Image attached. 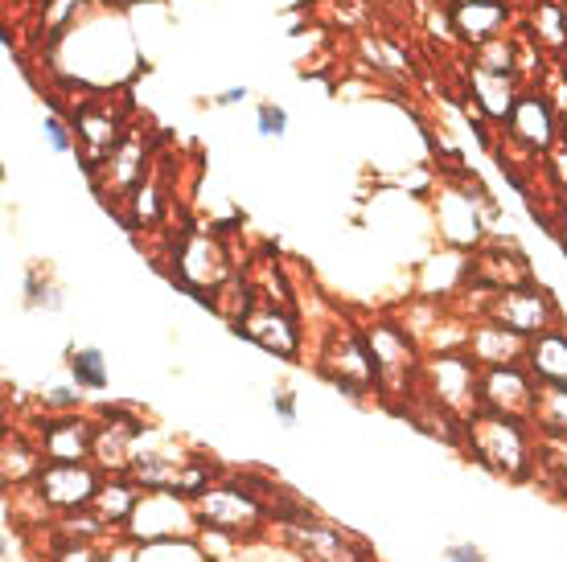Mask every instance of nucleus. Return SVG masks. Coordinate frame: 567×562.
<instances>
[{
  "label": "nucleus",
  "instance_id": "nucleus-1",
  "mask_svg": "<svg viewBox=\"0 0 567 562\" xmlns=\"http://www.w3.org/2000/svg\"><path fill=\"white\" fill-rule=\"evenodd\" d=\"M461 451H468V460H477L485 472L523 485L539 468V431L530 427V419L473 410L465 419V448Z\"/></svg>",
  "mask_w": 567,
  "mask_h": 562
},
{
  "label": "nucleus",
  "instance_id": "nucleus-2",
  "mask_svg": "<svg viewBox=\"0 0 567 562\" xmlns=\"http://www.w3.org/2000/svg\"><path fill=\"white\" fill-rule=\"evenodd\" d=\"M370 357L379 370V403L408 415L415 398H420V374H424V345L408 333V324L395 316H374L367 321Z\"/></svg>",
  "mask_w": 567,
  "mask_h": 562
},
{
  "label": "nucleus",
  "instance_id": "nucleus-3",
  "mask_svg": "<svg viewBox=\"0 0 567 562\" xmlns=\"http://www.w3.org/2000/svg\"><path fill=\"white\" fill-rule=\"evenodd\" d=\"M321 337L312 345V370L326 382H333L341 394L350 398H379V370H374V357H370V341H367V324L346 321V316H329L326 329H317Z\"/></svg>",
  "mask_w": 567,
  "mask_h": 562
},
{
  "label": "nucleus",
  "instance_id": "nucleus-4",
  "mask_svg": "<svg viewBox=\"0 0 567 562\" xmlns=\"http://www.w3.org/2000/svg\"><path fill=\"white\" fill-rule=\"evenodd\" d=\"M194 509H198V521L206 525V530L235 534L243 547L259 542V538L271 530L268 506H264V501H259L256 492L247 489L235 472H227L218 485H210V489L202 492L198 501H194Z\"/></svg>",
  "mask_w": 567,
  "mask_h": 562
},
{
  "label": "nucleus",
  "instance_id": "nucleus-5",
  "mask_svg": "<svg viewBox=\"0 0 567 562\" xmlns=\"http://www.w3.org/2000/svg\"><path fill=\"white\" fill-rule=\"evenodd\" d=\"M173 263V283L182 288V292H189L194 300H198L202 292H218L223 283L235 280V263H230L227 247H223V239L218 235H210V230H189L185 226L182 239H177V247H173L169 254Z\"/></svg>",
  "mask_w": 567,
  "mask_h": 562
},
{
  "label": "nucleus",
  "instance_id": "nucleus-6",
  "mask_svg": "<svg viewBox=\"0 0 567 562\" xmlns=\"http://www.w3.org/2000/svg\"><path fill=\"white\" fill-rule=\"evenodd\" d=\"M477 382H482V362L468 350L427 353L424 374H420V398L468 419L477 410Z\"/></svg>",
  "mask_w": 567,
  "mask_h": 562
},
{
  "label": "nucleus",
  "instance_id": "nucleus-7",
  "mask_svg": "<svg viewBox=\"0 0 567 562\" xmlns=\"http://www.w3.org/2000/svg\"><path fill=\"white\" fill-rule=\"evenodd\" d=\"M230 333L243 341H251V345H259V350L271 353V357H280V362H300V357L309 353L305 316H300L297 309L271 304V300H264V295L251 300V309L230 324Z\"/></svg>",
  "mask_w": 567,
  "mask_h": 562
},
{
  "label": "nucleus",
  "instance_id": "nucleus-8",
  "mask_svg": "<svg viewBox=\"0 0 567 562\" xmlns=\"http://www.w3.org/2000/svg\"><path fill=\"white\" fill-rule=\"evenodd\" d=\"M202 530L194 501H185L177 492H144L132 521L124 525V538L136 547H153V542H194Z\"/></svg>",
  "mask_w": 567,
  "mask_h": 562
},
{
  "label": "nucleus",
  "instance_id": "nucleus-9",
  "mask_svg": "<svg viewBox=\"0 0 567 562\" xmlns=\"http://www.w3.org/2000/svg\"><path fill=\"white\" fill-rule=\"evenodd\" d=\"M485 316L497 324H506V329H514V333L526 341L539 337V333H547V329H555V324L564 321L559 304H555L551 292H547L539 280L506 288V292H494L489 295V304H485Z\"/></svg>",
  "mask_w": 567,
  "mask_h": 562
},
{
  "label": "nucleus",
  "instance_id": "nucleus-10",
  "mask_svg": "<svg viewBox=\"0 0 567 562\" xmlns=\"http://www.w3.org/2000/svg\"><path fill=\"white\" fill-rule=\"evenodd\" d=\"M33 439L42 448L45 465H79V460H91L95 456V436H100V419L86 415V410H62V415H50V410H38L33 419Z\"/></svg>",
  "mask_w": 567,
  "mask_h": 562
},
{
  "label": "nucleus",
  "instance_id": "nucleus-11",
  "mask_svg": "<svg viewBox=\"0 0 567 562\" xmlns=\"http://www.w3.org/2000/svg\"><path fill=\"white\" fill-rule=\"evenodd\" d=\"M502 136L530 156H547L555 144L564 140V124H559V107L543 95L539 86H523V95L514 103V112L502 124Z\"/></svg>",
  "mask_w": 567,
  "mask_h": 562
},
{
  "label": "nucleus",
  "instance_id": "nucleus-12",
  "mask_svg": "<svg viewBox=\"0 0 567 562\" xmlns=\"http://www.w3.org/2000/svg\"><path fill=\"white\" fill-rule=\"evenodd\" d=\"M449 21H453V38L465 42L468 50H482V45L506 38L523 25V4L518 0H456L444 4Z\"/></svg>",
  "mask_w": 567,
  "mask_h": 562
},
{
  "label": "nucleus",
  "instance_id": "nucleus-13",
  "mask_svg": "<svg viewBox=\"0 0 567 562\" xmlns=\"http://www.w3.org/2000/svg\"><path fill=\"white\" fill-rule=\"evenodd\" d=\"M103 472L95 460H79V465H50L38 472L33 480V489L42 492V501L50 506V513H79V509H91L95 506V492L103 485Z\"/></svg>",
  "mask_w": 567,
  "mask_h": 562
},
{
  "label": "nucleus",
  "instance_id": "nucleus-14",
  "mask_svg": "<svg viewBox=\"0 0 567 562\" xmlns=\"http://www.w3.org/2000/svg\"><path fill=\"white\" fill-rule=\"evenodd\" d=\"M535 394H539V382L526 370V362H514V366H482L477 410L511 415V419H530Z\"/></svg>",
  "mask_w": 567,
  "mask_h": 562
},
{
  "label": "nucleus",
  "instance_id": "nucleus-15",
  "mask_svg": "<svg viewBox=\"0 0 567 562\" xmlns=\"http://www.w3.org/2000/svg\"><path fill=\"white\" fill-rule=\"evenodd\" d=\"M535 271L526 263V254L514 247V242H482L477 251L468 254V271H465V292H506V288H518V283H530Z\"/></svg>",
  "mask_w": 567,
  "mask_h": 562
},
{
  "label": "nucleus",
  "instance_id": "nucleus-16",
  "mask_svg": "<svg viewBox=\"0 0 567 562\" xmlns=\"http://www.w3.org/2000/svg\"><path fill=\"white\" fill-rule=\"evenodd\" d=\"M280 534L288 547H297L309 562H374V554L367 550L362 538L346 534V530H338L326 518H312L305 525H288Z\"/></svg>",
  "mask_w": 567,
  "mask_h": 562
},
{
  "label": "nucleus",
  "instance_id": "nucleus-17",
  "mask_svg": "<svg viewBox=\"0 0 567 562\" xmlns=\"http://www.w3.org/2000/svg\"><path fill=\"white\" fill-rule=\"evenodd\" d=\"M526 345H530V341L518 337V333L506 329V324L489 321V316L468 321L465 350L473 353L482 366H514V362H526Z\"/></svg>",
  "mask_w": 567,
  "mask_h": 562
},
{
  "label": "nucleus",
  "instance_id": "nucleus-18",
  "mask_svg": "<svg viewBox=\"0 0 567 562\" xmlns=\"http://www.w3.org/2000/svg\"><path fill=\"white\" fill-rule=\"evenodd\" d=\"M523 95V83L518 79H506V74H489L482 66H468V98L473 107L489 119V124H506V115L514 112V103Z\"/></svg>",
  "mask_w": 567,
  "mask_h": 562
},
{
  "label": "nucleus",
  "instance_id": "nucleus-19",
  "mask_svg": "<svg viewBox=\"0 0 567 562\" xmlns=\"http://www.w3.org/2000/svg\"><path fill=\"white\" fill-rule=\"evenodd\" d=\"M526 370L535 374L539 386H567V324L559 321L555 329L530 337L526 345Z\"/></svg>",
  "mask_w": 567,
  "mask_h": 562
},
{
  "label": "nucleus",
  "instance_id": "nucleus-20",
  "mask_svg": "<svg viewBox=\"0 0 567 562\" xmlns=\"http://www.w3.org/2000/svg\"><path fill=\"white\" fill-rule=\"evenodd\" d=\"M141 497H144V489L128 477V472H112V477H103L100 492H95V506L91 509L112 525V534H124V525L132 521V513H136V506H141Z\"/></svg>",
  "mask_w": 567,
  "mask_h": 562
},
{
  "label": "nucleus",
  "instance_id": "nucleus-21",
  "mask_svg": "<svg viewBox=\"0 0 567 562\" xmlns=\"http://www.w3.org/2000/svg\"><path fill=\"white\" fill-rule=\"evenodd\" d=\"M0 477H4V489H21V485H33L38 472L45 468V456L38 448L33 431H9L4 436V451H0Z\"/></svg>",
  "mask_w": 567,
  "mask_h": 562
},
{
  "label": "nucleus",
  "instance_id": "nucleus-22",
  "mask_svg": "<svg viewBox=\"0 0 567 562\" xmlns=\"http://www.w3.org/2000/svg\"><path fill=\"white\" fill-rule=\"evenodd\" d=\"M66 370H71V382L86 394H103L112 386V370H107V357L95 345H71L66 353Z\"/></svg>",
  "mask_w": 567,
  "mask_h": 562
},
{
  "label": "nucleus",
  "instance_id": "nucleus-23",
  "mask_svg": "<svg viewBox=\"0 0 567 562\" xmlns=\"http://www.w3.org/2000/svg\"><path fill=\"white\" fill-rule=\"evenodd\" d=\"M530 427L539 431V439L567 436V386H539L535 410H530Z\"/></svg>",
  "mask_w": 567,
  "mask_h": 562
},
{
  "label": "nucleus",
  "instance_id": "nucleus-24",
  "mask_svg": "<svg viewBox=\"0 0 567 562\" xmlns=\"http://www.w3.org/2000/svg\"><path fill=\"white\" fill-rule=\"evenodd\" d=\"M62 288L54 283V275L42 268V263H33L25 271V309H50V312H62Z\"/></svg>",
  "mask_w": 567,
  "mask_h": 562
},
{
  "label": "nucleus",
  "instance_id": "nucleus-25",
  "mask_svg": "<svg viewBox=\"0 0 567 562\" xmlns=\"http://www.w3.org/2000/svg\"><path fill=\"white\" fill-rule=\"evenodd\" d=\"M45 562H103V542H79V538H62L50 530Z\"/></svg>",
  "mask_w": 567,
  "mask_h": 562
},
{
  "label": "nucleus",
  "instance_id": "nucleus-26",
  "mask_svg": "<svg viewBox=\"0 0 567 562\" xmlns=\"http://www.w3.org/2000/svg\"><path fill=\"white\" fill-rule=\"evenodd\" d=\"M42 136H45V144H50L58 156H74V153H79V136H74V124L62 112H45Z\"/></svg>",
  "mask_w": 567,
  "mask_h": 562
},
{
  "label": "nucleus",
  "instance_id": "nucleus-27",
  "mask_svg": "<svg viewBox=\"0 0 567 562\" xmlns=\"http://www.w3.org/2000/svg\"><path fill=\"white\" fill-rule=\"evenodd\" d=\"M194 542H198V550L206 554V562H227V559H235V554H239V547H243L235 534H223V530H206V525L198 530V538H194Z\"/></svg>",
  "mask_w": 567,
  "mask_h": 562
},
{
  "label": "nucleus",
  "instance_id": "nucleus-28",
  "mask_svg": "<svg viewBox=\"0 0 567 562\" xmlns=\"http://www.w3.org/2000/svg\"><path fill=\"white\" fill-rule=\"evenodd\" d=\"M288 112H284L280 103H271V98H264L256 107V132L264 136V140H284L288 136Z\"/></svg>",
  "mask_w": 567,
  "mask_h": 562
},
{
  "label": "nucleus",
  "instance_id": "nucleus-29",
  "mask_svg": "<svg viewBox=\"0 0 567 562\" xmlns=\"http://www.w3.org/2000/svg\"><path fill=\"white\" fill-rule=\"evenodd\" d=\"M543 177H547V185H551L559 197L567 194V140H559L551 153L543 156Z\"/></svg>",
  "mask_w": 567,
  "mask_h": 562
},
{
  "label": "nucleus",
  "instance_id": "nucleus-30",
  "mask_svg": "<svg viewBox=\"0 0 567 562\" xmlns=\"http://www.w3.org/2000/svg\"><path fill=\"white\" fill-rule=\"evenodd\" d=\"M38 410H50V415H62V410H83V394L79 386H54L38 398Z\"/></svg>",
  "mask_w": 567,
  "mask_h": 562
},
{
  "label": "nucleus",
  "instance_id": "nucleus-31",
  "mask_svg": "<svg viewBox=\"0 0 567 562\" xmlns=\"http://www.w3.org/2000/svg\"><path fill=\"white\" fill-rule=\"evenodd\" d=\"M539 465L559 472L567 480V436H555V439H539Z\"/></svg>",
  "mask_w": 567,
  "mask_h": 562
},
{
  "label": "nucleus",
  "instance_id": "nucleus-32",
  "mask_svg": "<svg viewBox=\"0 0 567 562\" xmlns=\"http://www.w3.org/2000/svg\"><path fill=\"white\" fill-rule=\"evenodd\" d=\"M271 410H276V419L280 423H288V427H292V423L300 419V410H297V394L288 391V386H276V391H271Z\"/></svg>",
  "mask_w": 567,
  "mask_h": 562
},
{
  "label": "nucleus",
  "instance_id": "nucleus-33",
  "mask_svg": "<svg viewBox=\"0 0 567 562\" xmlns=\"http://www.w3.org/2000/svg\"><path fill=\"white\" fill-rule=\"evenodd\" d=\"M444 562H489V559H485V550L477 542H453V547L444 550Z\"/></svg>",
  "mask_w": 567,
  "mask_h": 562
},
{
  "label": "nucleus",
  "instance_id": "nucleus-34",
  "mask_svg": "<svg viewBox=\"0 0 567 562\" xmlns=\"http://www.w3.org/2000/svg\"><path fill=\"white\" fill-rule=\"evenodd\" d=\"M247 98H251L247 86H227V91L214 95V107H239V103H247Z\"/></svg>",
  "mask_w": 567,
  "mask_h": 562
},
{
  "label": "nucleus",
  "instance_id": "nucleus-35",
  "mask_svg": "<svg viewBox=\"0 0 567 562\" xmlns=\"http://www.w3.org/2000/svg\"><path fill=\"white\" fill-rule=\"evenodd\" d=\"M555 242H559V251L567 254V194L559 197V214H555Z\"/></svg>",
  "mask_w": 567,
  "mask_h": 562
},
{
  "label": "nucleus",
  "instance_id": "nucleus-36",
  "mask_svg": "<svg viewBox=\"0 0 567 562\" xmlns=\"http://www.w3.org/2000/svg\"><path fill=\"white\" fill-rule=\"evenodd\" d=\"M559 124H564V140H567V107L559 112Z\"/></svg>",
  "mask_w": 567,
  "mask_h": 562
},
{
  "label": "nucleus",
  "instance_id": "nucleus-37",
  "mask_svg": "<svg viewBox=\"0 0 567 562\" xmlns=\"http://www.w3.org/2000/svg\"><path fill=\"white\" fill-rule=\"evenodd\" d=\"M120 4H141V0H120Z\"/></svg>",
  "mask_w": 567,
  "mask_h": 562
},
{
  "label": "nucleus",
  "instance_id": "nucleus-38",
  "mask_svg": "<svg viewBox=\"0 0 567 562\" xmlns=\"http://www.w3.org/2000/svg\"><path fill=\"white\" fill-rule=\"evenodd\" d=\"M440 4H456V0H440Z\"/></svg>",
  "mask_w": 567,
  "mask_h": 562
},
{
  "label": "nucleus",
  "instance_id": "nucleus-39",
  "mask_svg": "<svg viewBox=\"0 0 567 562\" xmlns=\"http://www.w3.org/2000/svg\"><path fill=\"white\" fill-rule=\"evenodd\" d=\"M518 4H523V9H526V4H530V0H518Z\"/></svg>",
  "mask_w": 567,
  "mask_h": 562
},
{
  "label": "nucleus",
  "instance_id": "nucleus-40",
  "mask_svg": "<svg viewBox=\"0 0 567 562\" xmlns=\"http://www.w3.org/2000/svg\"><path fill=\"white\" fill-rule=\"evenodd\" d=\"M564 4H567V0H564Z\"/></svg>",
  "mask_w": 567,
  "mask_h": 562
}]
</instances>
